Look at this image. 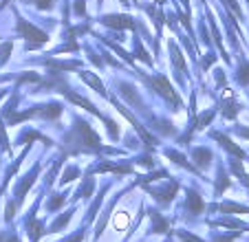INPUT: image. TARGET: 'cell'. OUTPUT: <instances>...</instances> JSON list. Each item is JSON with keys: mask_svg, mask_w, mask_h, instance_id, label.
<instances>
[{"mask_svg": "<svg viewBox=\"0 0 249 242\" xmlns=\"http://www.w3.org/2000/svg\"><path fill=\"white\" fill-rule=\"evenodd\" d=\"M75 123L77 126L73 128L71 137L64 141V143H75V145L69 148L66 152L77 154V152H104V150H106L102 143H99V137L95 135V130L86 123L84 119H75Z\"/></svg>", "mask_w": 249, "mask_h": 242, "instance_id": "1", "label": "cell"}, {"mask_svg": "<svg viewBox=\"0 0 249 242\" xmlns=\"http://www.w3.org/2000/svg\"><path fill=\"white\" fill-rule=\"evenodd\" d=\"M62 115V104H42V106H33L31 110H24V112H14L9 117V123H20V121H27L31 117H40V119H57Z\"/></svg>", "mask_w": 249, "mask_h": 242, "instance_id": "2", "label": "cell"}, {"mask_svg": "<svg viewBox=\"0 0 249 242\" xmlns=\"http://www.w3.org/2000/svg\"><path fill=\"white\" fill-rule=\"evenodd\" d=\"M16 29H18V33L27 40V49L31 51V49H38V47H42V44H47L49 42V35L44 31H40L38 27H33L31 22H27L24 18H20L18 16V20H16Z\"/></svg>", "mask_w": 249, "mask_h": 242, "instance_id": "3", "label": "cell"}, {"mask_svg": "<svg viewBox=\"0 0 249 242\" xmlns=\"http://www.w3.org/2000/svg\"><path fill=\"white\" fill-rule=\"evenodd\" d=\"M148 84L152 86V88L157 90V93L161 95V97L165 99V102H170L174 108H181V97L179 93L172 88V84L168 82V77L165 75H155V77H148Z\"/></svg>", "mask_w": 249, "mask_h": 242, "instance_id": "4", "label": "cell"}, {"mask_svg": "<svg viewBox=\"0 0 249 242\" xmlns=\"http://www.w3.org/2000/svg\"><path fill=\"white\" fill-rule=\"evenodd\" d=\"M99 22H102L104 27H108V29H117V31H122V29H135V20H132V16H126V14L102 16Z\"/></svg>", "mask_w": 249, "mask_h": 242, "instance_id": "5", "label": "cell"}, {"mask_svg": "<svg viewBox=\"0 0 249 242\" xmlns=\"http://www.w3.org/2000/svg\"><path fill=\"white\" fill-rule=\"evenodd\" d=\"M38 172H40V163H38V165H33V170H31V172H29L27 176H22V178H20V183H18V185H16V190H14V194H16L14 203H16V205H22L24 196H27L29 187L33 185V181H36V176H38Z\"/></svg>", "mask_w": 249, "mask_h": 242, "instance_id": "6", "label": "cell"}, {"mask_svg": "<svg viewBox=\"0 0 249 242\" xmlns=\"http://www.w3.org/2000/svg\"><path fill=\"white\" fill-rule=\"evenodd\" d=\"M60 93H64V97H66V99H69V102H73V104H75V106H82V108H84V110H89V112H93V115H95V117H99V119H102V121H104V123H106V121H108V119H106V117H104V115H102V112H99V110H97V108H95V104H90V102H89V99L80 97V95H75V93H71V90H69V88H66V86H64V84H62V90H60Z\"/></svg>", "mask_w": 249, "mask_h": 242, "instance_id": "7", "label": "cell"}, {"mask_svg": "<svg viewBox=\"0 0 249 242\" xmlns=\"http://www.w3.org/2000/svg\"><path fill=\"white\" fill-rule=\"evenodd\" d=\"M210 137L214 141H218V143H221V148H225L227 152L234 154L236 158H247V152H245L243 148H238V145H236L227 135H223V132H210Z\"/></svg>", "mask_w": 249, "mask_h": 242, "instance_id": "8", "label": "cell"}, {"mask_svg": "<svg viewBox=\"0 0 249 242\" xmlns=\"http://www.w3.org/2000/svg\"><path fill=\"white\" fill-rule=\"evenodd\" d=\"M148 191H150V194L155 196L157 200H159L161 205H168L170 200H172L174 196H177V191H179V183L172 181L168 187H163V190H150V187H148Z\"/></svg>", "mask_w": 249, "mask_h": 242, "instance_id": "9", "label": "cell"}, {"mask_svg": "<svg viewBox=\"0 0 249 242\" xmlns=\"http://www.w3.org/2000/svg\"><path fill=\"white\" fill-rule=\"evenodd\" d=\"M119 90H122V95L126 97V102L130 104V106H135L137 110H143V104H141V97H139V93L135 90V86L119 82Z\"/></svg>", "mask_w": 249, "mask_h": 242, "instance_id": "10", "label": "cell"}, {"mask_svg": "<svg viewBox=\"0 0 249 242\" xmlns=\"http://www.w3.org/2000/svg\"><path fill=\"white\" fill-rule=\"evenodd\" d=\"M185 207H188L190 214H201L203 209H205V203H203V196L198 194V191L190 190L188 191V200H185Z\"/></svg>", "mask_w": 249, "mask_h": 242, "instance_id": "11", "label": "cell"}, {"mask_svg": "<svg viewBox=\"0 0 249 242\" xmlns=\"http://www.w3.org/2000/svg\"><path fill=\"white\" fill-rule=\"evenodd\" d=\"M192 158H194V168H201V170H205L207 165L212 163V152L207 148H194L192 150Z\"/></svg>", "mask_w": 249, "mask_h": 242, "instance_id": "12", "label": "cell"}, {"mask_svg": "<svg viewBox=\"0 0 249 242\" xmlns=\"http://www.w3.org/2000/svg\"><path fill=\"white\" fill-rule=\"evenodd\" d=\"M148 214H150V218H152V229H150L152 233H168V220H165L159 211L148 209Z\"/></svg>", "mask_w": 249, "mask_h": 242, "instance_id": "13", "label": "cell"}, {"mask_svg": "<svg viewBox=\"0 0 249 242\" xmlns=\"http://www.w3.org/2000/svg\"><path fill=\"white\" fill-rule=\"evenodd\" d=\"M214 209L223 211V214H249V207L238 205V203H231V200H225L221 205H214Z\"/></svg>", "mask_w": 249, "mask_h": 242, "instance_id": "14", "label": "cell"}, {"mask_svg": "<svg viewBox=\"0 0 249 242\" xmlns=\"http://www.w3.org/2000/svg\"><path fill=\"white\" fill-rule=\"evenodd\" d=\"M82 79H84L89 86H93L95 90H97L102 97H106V99H110V93H106V88H104V84H102V79L97 77V75H93V73H82Z\"/></svg>", "mask_w": 249, "mask_h": 242, "instance_id": "15", "label": "cell"}, {"mask_svg": "<svg viewBox=\"0 0 249 242\" xmlns=\"http://www.w3.org/2000/svg\"><path fill=\"white\" fill-rule=\"evenodd\" d=\"M214 115H216V108H210V110H205L203 115H198L196 119L192 121V128H190V132H194V130H203V128L210 123L212 119H214Z\"/></svg>", "mask_w": 249, "mask_h": 242, "instance_id": "16", "label": "cell"}, {"mask_svg": "<svg viewBox=\"0 0 249 242\" xmlns=\"http://www.w3.org/2000/svg\"><path fill=\"white\" fill-rule=\"evenodd\" d=\"M47 66L49 69H55V70H73V69H80L82 62L80 60H47Z\"/></svg>", "mask_w": 249, "mask_h": 242, "instance_id": "17", "label": "cell"}, {"mask_svg": "<svg viewBox=\"0 0 249 242\" xmlns=\"http://www.w3.org/2000/svg\"><path fill=\"white\" fill-rule=\"evenodd\" d=\"M93 172H113V174H130L132 170L128 168V165H115V163H106V161H104V163H99L97 168H93Z\"/></svg>", "mask_w": 249, "mask_h": 242, "instance_id": "18", "label": "cell"}, {"mask_svg": "<svg viewBox=\"0 0 249 242\" xmlns=\"http://www.w3.org/2000/svg\"><path fill=\"white\" fill-rule=\"evenodd\" d=\"M170 55H172L174 69L181 70V73H185V60H183V53H181V49L177 47V42H170Z\"/></svg>", "mask_w": 249, "mask_h": 242, "instance_id": "19", "label": "cell"}, {"mask_svg": "<svg viewBox=\"0 0 249 242\" xmlns=\"http://www.w3.org/2000/svg\"><path fill=\"white\" fill-rule=\"evenodd\" d=\"M27 229H29V238H31L33 242H38L40 238H42V220H36L33 216H29V223H27Z\"/></svg>", "mask_w": 249, "mask_h": 242, "instance_id": "20", "label": "cell"}, {"mask_svg": "<svg viewBox=\"0 0 249 242\" xmlns=\"http://www.w3.org/2000/svg\"><path fill=\"white\" fill-rule=\"evenodd\" d=\"M165 156L172 158V163L181 165V168L190 170V172H196V168H194V165H190V163H188V158H185L181 152H177V150H165Z\"/></svg>", "mask_w": 249, "mask_h": 242, "instance_id": "21", "label": "cell"}, {"mask_svg": "<svg viewBox=\"0 0 249 242\" xmlns=\"http://www.w3.org/2000/svg\"><path fill=\"white\" fill-rule=\"evenodd\" d=\"M230 170H231V174H236V176L240 178V183H243L245 187H249V174L243 170V163H240L238 158H231L230 161Z\"/></svg>", "mask_w": 249, "mask_h": 242, "instance_id": "22", "label": "cell"}, {"mask_svg": "<svg viewBox=\"0 0 249 242\" xmlns=\"http://www.w3.org/2000/svg\"><path fill=\"white\" fill-rule=\"evenodd\" d=\"M73 214H75V207L73 209H69V211H64V214L60 216L57 220H53V225H51V229H49L47 233H55V231H62V229L66 227V223H69L71 218H73Z\"/></svg>", "mask_w": 249, "mask_h": 242, "instance_id": "23", "label": "cell"}, {"mask_svg": "<svg viewBox=\"0 0 249 242\" xmlns=\"http://www.w3.org/2000/svg\"><path fill=\"white\" fill-rule=\"evenodd\" d=\"M212 227H227V229H249L245 223H240V220L236 218H221V220H212Z\"/></svg>", "mask_w": 249, "mask_h": 242, "instance_id": "24", "label": "cell"}, {"mask_svg": "<svg viewBox=\"0 0 249 242\" xmlns=\"http://www.w3.org/2000/svg\"><path fill=\"white\" fill-rule=\"evenodd\" d=\"M230 185H231V181H230V176H227L225 168H223V165H218V176H216V196H221L223 191H225Z\"/></svg>", "mask_w": 249, "mask_h": 242, "instance_id": "25", "label": "cell"}, {"mask_svg": "<svg viewBox=\"0 0 249 242\" xmlns=\"http://www.w3.org/2000/svg\"><path fill=\"white\" fill-rule=\"evenodd\" d=\"M38 139H40V141H44L47 145H53L51 141L47 139V137L40 135V132H36V130H27L24 135H20V137H18V145H20V143H29V141H38Z\"/></svg>", "mask_w": 249, "mask_h": 242, "instance_id": "26", "label": "cell"}, {"mask_svg": "<svg viewBox=\"0 0 249 242\" xmlns=\"http://www.w3.org/2000/svg\"><path fill=\"white\" fill-rule=\"evenodd\" d=\"M236 82H238L240 86H249V62H240L238 70H236Z\"/></svg>", "mask_w": 249, "mask_h": 242, "instance_id": "27", "label": "cell"}, {"mask_svg": "<svg viewBox=\"0 0 249 242\" xmlns=\"http://www.w3.org/2000/svg\"><path fill=\"white\" fill-rule=\"evenodd\" d=\"M102 40H104V37H102ZM104 44H106V47H110V49H113V51H117V55L122 57V60H126V64H130V66L135 64V60H132V55H130V53H128V51H124V49L119 47L117 42H110V40H104Z\"/></svg>", "mask_w": 249, "mask_h": 242, "instance_id": "28", "label": "cell"}, {"mask_svg": "<svg viewBox=\"0 0 249 242\" xmlns=\"http://www.w3.org/2000/svg\"><path fill=\"white\" fill-rule=\"evenodd\" d=\"M223 108H225V110H223V115H225L227 119H234V117L238 115V108H240V106H238V104H236L231 97H227L225 104H223Z\"/></svg>", "mask_w": 249, "mask_h": 242, "instance_id": "29", "label": "cell"}, {"mask_svg": "<svg viewBox=\"0 0 249 242\" xmlns=\"http://www.w3.org/2000/svg\"><path fill=\"white\" fill-rule=\"evenodd\" d=\"M135 57H137V60H141V62H143V64H148V66L152 64L150 55H148V51H146V49L141 47V42H139V40H137V42H135Z\"/></svg>", "mask_w": 249, "mask_h": 242, "instance_id": "30", "label": "cell"}, {"mask_svg": "<svg viewBox=\"0 0 249 242\" xmlns=\"http://www.w3.org/2000/svg\"><path fill=\"white\" fill-rule=\"evenodd\" d=\"M64 200H66V194H53V196H51V200L47 203V209H49V211L60 209V207L64 205Z\"/></svg>", "mask_w": 249, "mask_h": 242, "instance_id": "31", "label": "cell"}, {"mask_svg": "<svg viewBox=\"0 0 249 242\" xmlns=\"http://www.w3.org/2000/svg\"><path fill=\"white\" fill-rule=\"evenodd\" d=\"M93 187H95V181H93V178H86L84 185H82L80 191L75 194V198H89V196L93 194Z\"/></svg>", "mask_w": 249, "mask_h": 242, "instance_id": "32", "label": "cell"}, {"mask_svg": "<svg viewBox=\"0 0 249 242\" xmlns=\"http://www.w3.org/2000/svg\"><path fill=\"white\" fill-rule=\"evenodd\" d=\"M75 178H80V168H75V165H71V168H66L64 176L60 178V183H62V185H66V183L75 181Z\"/></svg>", "mask_w": 249, "mask_h": 242, "instance_id": "33", "label": "cell"}, {"mask_svg": "<svg viewBox=\"0 0 249 242\" xmlns=\"http://www.w3.org/2000/svg\"><path fill=\"white\" fill-rule=\"evenodd\" d=\"M11 49H14V42H5L2 47H0V66H5L7 62H9Z\"/></svg>", "mask_w": 249, "mask_h": 242, "instance_id": "34", "label": "cell"}, {"mask_svg": "<svg viewBox=\"0 0 249 242\" xmlns=\"http://www.w3.org/2000/svg\"><path fill=\"white\" fill-rule=\"evenodd\" d=\"M62 161H64V158H57L55 163H53L51 172H49V174H47V185H53V181H55L57 172H60V168H62Z\"/></svg>", "mask_w": 249, "mask_h": 242, "instance_id": "35", "label": "cell"}, {"mask_svg": "<svg viewBox=\"0 0 249 242\" xmlns=\"http://www.w3.org/2000/svg\"><path fill=\"white\" fill-rule=\"evenodd\" d=\"M106 191H108V187H104V191H102V194H99V196H97V198H95L93 207H90V209H89V216H86V220H95V211H97V207H99V205H102V196H104V194H106Z\"/></svg>", "mask_w": 249, "mask_h": 242, "instance_id": "36", "label": "cell"}, {"mask_svg": "<svg viewBox=\"0 0 249 242\" xmlns=\"http://www.w3.org/2000/svg\"><path fill=\"white\" fill-rule=\"evenodd\" d=\"M177 236H179L183 242H205V240H201L198 236H192L190 231H183V229H179V231H177Z\"/></svg>", "mask_w": 249, "mask_h": 242, "instance_id": "37", "label": "cell"}, {"mask_svg": "<svg viewBox=\"0 0 249 242\" xmlns=\"http://www.w3.org/2000/svg\"><path fill=\"white\" fill-rule=\"evenodd\" d=\"M0 145H2V152H9V139H7V135H5L2 121H0Z\"/></svg>", "mask_w": 249, "mask_h": 242, "instance_id": "38", "label": "cell"}, {"mask_svg": "<svg viewBox=\"0 0 249 242\" xmlns=\"http://www.w3.org/2000/svg\"><path fill=\"white\" fill-rule=\"evenodd\" d=\"M33 5L38 7V9H44V11H49L53 5H55V0H33Z\"/></svg>", "mask_w": 249, "mask_h": 242, "instance_id": "39", "label": "cell"}, {"mask_svg": "<svg viewBox=\"0 0 249 242\" xmlns=\"http://www.w3.org/2000/svg\"><path fill=\"white\" fill-rule=\"evenodd\" d=\"M14 214H16V203H14V200H9V203H7V214H5V220H7V223L14 218Z\"/></svg>", "mask_w": 249, "mask_h": 242, "instance_id": "40", "label": "cell"}, {"mask_svg": "<svg viewBox=\"0 0 249 242\" xmlns=\"http://www.w3.org/2000/svg\"><path fill=\"white\" fill-rule=\"evenodd\" d=\"M84 2H86V0H75V7H73V14H75V16H84Z\"/></svg>", "mask_w": 249, "mask_h": 242, "instance_id": "41", "label": "cell"}, {"mask_svg": "<svg viewBox=\"0 0 249 242\" xmlns=\"http://www.w3.org/2000/svg\"><path fill=\"white\" fill-rule=\"evenodd\" d=\"M0 242H20L16 233H0Z\"/></svg>", "mask_w": 249, "mask_h": 242, "instance_id": "42", "label": "cell"}, {"mask_svg": "<svg viewBox=\"0 0 249 242\" xmlns=\"http://www.w3.org/2000/svg\"><path fill=\"white\" fill-rule=\"evenodd\" d=\"M84 240V231H77L75 236H69V238H64L62 242H82Z\"/></svg>", "mask_w": 249, "mask_h": 242, "instance_id": "43", "label": "cell"}, {"mask_svg": "<svg viewBox=\"0 0 249 242\" xmlns=\"http://www.w3.org/2000/svg\"><path fill=\"white\" fill-rule=\"evenodd\" d=\"M212 62H216V55H214V53H207V57L203 60V69H210Z\"/></svg>", "mask_w": 249, "mask_h": 242, "instance_id": "44", "label": "cell"}, {"mask_svg": "<svg viewBox=\"0 0 249 242\" xmlns=\"http://www.w3.org/2000/svg\"><path fill=\"white\" fill-rule=\"evenodd\" d=\"M89 60L93 62L95 66H102V60H99V57H97V53H95V51H90V49H89Z\"/></svg>", "mask_w": 249, "mask_h": 242, "instance_id": "45", "label": "cell"}, {"mask_svg": "<svg viewBox=\"0 0 249 242\" xmlns=\"http://www.w3.org/2000/svg\"><path fill=\"white\" fill-rule=\"evenodd\" d=\"M137 163H139V165H146V168H152V165H155V163H152V158H150V156H141L139 161H137Z\"/></svg>", "mask_w": 249, "mask_h": 242, "instance_id": "46", "label": "cell"}, {"mask_svg": "<svg viewBox=\"0 0 249 242\" xmlns=\"http://www.w3.org/2000/svg\"><path fill=\"white\" fill-rule=\"evenodd\" d=\"M236 132H238L243 139H249V128H236Z\"/></svg>", "mask_w": 249, "mask_h": 242, "instance_id": "47", "label": "cell"}, {"mask_svg": "<svg viewBox=\"0 0 249 242\" xmlns=\"http://www.w3.org/2000/svg\"><path fill=\"white\" fill-rule=\"evenodd\" d=\"M181 5L185 9V16H190V0H181Z\"/></svg>", "mask_w": 249, "mask_h": 242, "instance_id": "48", "label": "cell"}, {"mask_svg": "<svg viewBox=\"0 0 249 242\" xmlns=\"http://www.w3.org/2000/svg\"><path fill=\"white\" fill-rule=\"evenodd\" d=\"M9 5V0H2V2H0V7H7Z\"/></svg>", "mask_w": 249, "mask_h": 242, "instance_id": "49", "label": "cell"}, {"mask_svg": "<svg viewBox=\"0 0 249 242\" xmlns=\"http://www.w3.org/2000/svg\"><path fill=\"white\" fill-rule=\"evenodd\" d=\"M5 95H7V90H0V99H5Z\"/></svg>", "mask_w": 249, "mask_h": 242, "instance_id": "50", "label": "cell"}, {"mask_svg": "<svg viewBox=\"0 0 249 242\" xmlns=\"http://www.w3.org/2000/svg\"><path fill=\"white\" fill-rule=\"evenodd\" d=\"M165 2H168V0H157V5H165Z\"/></svg>", "mask_w": 249, "mask_h": 242, "instance_id": "51", "label": "cell"}, {"mask_svg": "<svg viewBox=\"0 0 249 242\" xmlns=\"http://www.w3.org/2000/svg\"><path fill=\"white\" fill-rule=\"evenodd\" d=\"M102 2H104V0H97V5H102Z\"/></svg>", "mask_w": 249, "mask_h": 242, "instance_id": "52", "label": "cell"}, {"mask_svg": "<svg viewBox=\"0 0 249 242\" xmlns=\"http://www.w3.org/2000/svg\"><path fill=\"white\" fill-rule=\"evenodd\" d=\"M247 2H249V0H247Z\"/></svg>", "mask_w": 249, "mask_h": 242, "instance_id": "53", "label": "cell"}, {"mask_svg": "<svg viewBox=\"0 0 249 242\" xmlns=\"http://www.w3.org/2000/svg\"><path fill=\"white\" fill-rule=\"evenodd\" d=\"M168 242H170V240H168Z\"/></svg>", "mask_w": 249, "mask_h": 242, "instance_id": "54", "label": "cell"}]
</instances>
